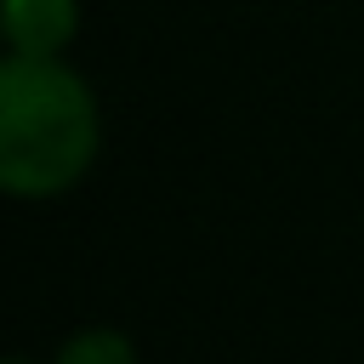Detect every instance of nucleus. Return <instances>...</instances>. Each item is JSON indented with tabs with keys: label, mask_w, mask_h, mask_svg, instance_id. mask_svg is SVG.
<instances>
[{
	"label": "nucleus",
	"mask_w": 364,
	"mask_h": 364,
	"mask_svg": "<svg viewBox=\"0 0 364 364\" xmlns=\"http://www.w3.org/2000/svg\"><path fill=\"white\" fill-rule=\"evenodd\" d=\"M97 154V108L80 74L51 57H11L0 68V182L23 199L63 193Z\"/></svg>",
	"instance_id": "obj_1"
},
{
	"label": "nucleus",
	"mask_w": 364,
	"mask_h": 364,
	"mask_svg": "<svg viewBox=\"0 0 364 364\" xmlns=\"http://www.w3.org/2000/svg\"><path fill=\"white\" fill-rule=\"evenodd\" d=\"M6 34L23 57H51L74 34V0H6Z\"/></svg>",
	"instance_id": "obj_2"
},
{
	"label": "nucleus",
	"mask_w": 364,
	"mask_h": 364,
	"mask_svg": "<svg viewBox=\"0 0 364 364\" xmlns=\"http://www.w3.org/2000/svg\"><path fill=\"white\" fill-rule=\"evenodd\" d=\"M57 364H136V353H131V341L114 336V330H85V336H74V341L63 347Z\"/></svg>",
	"instance_id": "obj_3"
},
{
	"label": "nucleus",
	"mask_w": 364,
	"mask_h": 364,
	"mask_svg": "<svg viewBox=\"0 0 364 364\" xmlns=\"http://www.w3.org/2000/svg\"><path fill=\"white\" fill-rule=\"evenodd\" d=\"M11 364H23V358H11Z\"/></svg>",
	"instance_id": "obj_4"
}]
</instances>
